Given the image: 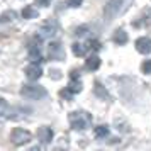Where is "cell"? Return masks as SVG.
Returning a JSON list of instances; mask_svg holds the SVG:
<instances>
[{
  "label": "cell",
  "instance_id": "18",
  "mask_svg": "<svg viewBox=\"0 0 151 151\" xmlns=\"http://www.w3.org/2000/svg\"><path fill=\"white\" fill-rule=\"evenodd\" d=\"M60 95H61L63 99H66V100H70V99L73 97V92H70V88H65V90H61V92H60Z\"/></svg>",
  "mask_w": 151,
  "mask_h": 151
},
{
  "label": "cell",
  "instance_id": "6",
  "mask_svg": "<svg viewBox=\"0 0 151 151\" xmlns=\"http://www.w3.org/2000/svg\"><path fill=\"white\" fill-rule=\"evenodd\" d=\"M24 71H26V76H27L29 80H37V78H41V75H42L41 66H39V65H36V63H31Z\"/></svg>",
  "mask_w": 151,
  "mask_h": 151
},
{
  "label": "cell",
  "instance_id": "3",
  "mask_svg": "<svg viewBox=\"0 0 151 151\" xmlns=\"http://www.w3.org/2000/svg\"><path fill=\"white\" fill-rule=\"evenodd\" d=\"M10 141H12L14 146H21L24 143H29L31 141V132L26 129H22V127H15L10 132Z\"/></svg>",
  "mask_w": 151,
  "mask_h": 151
},
{
  "label": "cell",
  "instance_id": "12",
  "mask_svg": "<svg viewBox=\"0 0 151 151\" xmlns=\"http://www.w3.org/2000/svg\"><path fill=\"white\" fill-rule=\"evenodd\" d=\"M22 17H24V19H34V17H37V10H36L34 7L27 5V7L22 9Z\"/></svg>",
  "mask_w": 151,
  "mask_h": 151
},
{
  "label": "cell",
  "instance_id": "2",
  "mask_svg": "<svg viewBox=\"0 0 151 151\" xmlns=\"http://www.w3.org/2000/svg\"><path fill=\"white\" fill-rule=\"evenodd\" d=\"M70 124H71V127L76 131H83L87 129V126H88V121H90V116L88 114H83V112H73V114H70Z\"/></svg>",
  "mask_w": 151,
  "mask_h": 151
},
{
  "label": "cell",
  "instance_id": "13",
  "mask_svg": "<svg viewBox=\"0 0 151 151\" xmlns=\"http://www.w3.org/2000/svg\"><path fill=\"white\" fill-rule=\"evenodd\" d=\"M93 134H95V137L102 139V137L109 136V127H107V126H95V131H93Z\"/></svg>",
  "mask_w": 151,
  "mask_h": 151
},
{
  "label": "cell",
  "instance_id": "7",
  "mask_svg": "<svg viewBox=\"0 0 151 151\" xmlns=\"http://www.w3.org/2000/svg\"><path fill=\"white\" fill-rule=\"evenodd\" d=\"M48 53H49V58H55V60H63V56H65L60 42H51L48 48Z\"/></svg>",
  "mask_w": 151,
  "mask_h": 151
},
{
  "label": "cell",
  "instance_id": "20",
  "mask_svg": "<svg viewBox=\"0 0 151 151\" xmlns=\"http://www.w3.org/2000/svg\"><path fill=\"white\" fill-rule=\"evenodd\" d=\"M87 31H88V27L87 26H82V27H76L75 34L76 36H82V34H87Z\"/></svg>",
  "mask_w": 151,
  "mask_h": 151
},
{
  "label": "cell",
  "instance_id": "21",
  "mask_svg": "<svg viewBox=\"0 0 151 151\" xmlns=\"http://www.w3.org/2000/svg\"><path fill=\"white\" fill-rule=\"evenodd\" d=\"M36 4L37 5H42V7H48L49 4H51V0H36Z\"/></svg>",
  "mask_w": 151,
  "mask_h": 151
},
{
  "label": "cell",
  "instance_id": "1",
  "mask_svg": "<svg viewBox=\"0 0 151 151\" xmlns=\"http://www.w3.org/2000/svg\"><path fill=\"white\" fill-rule=\"evenodd\" d=\"M21 95L26 97V99L39 100V99H44L48 95V92H46V88H42L39 85H24L21 88Z\"/></svg>",
  "mask_w": 151,
  "mask_h": 151
},
{
  "label": "cell",
  "instance_id": "15",
  "mask_svg": "<svg viewBox=\"0 0 151 151\" xmlns=\"http://www.w3.org/2000/svg\"><path fill=\"white\" fill-rule=\"evenodd\" d=\"M70 92H73V93H78V92H82V82H78V80H71V83L68 85Z\"/></svg>",
  "mask_w": 151,
  "mask_h": 151
},
{
  "label": "cell",
  "instance_id": "22",
  "mask_svg": "<svg viewBox=\"0 0 151 151\" xmlns=\"http://www.w3.org/2000/svg\"><path fill=\"white\" fill-rule=\"evenodd\" d=\"M2 104H4V100H2V97H0V105H2Z\"/></svg>",
  "mask_w": 151,
  "mask_h": 151
},
{
  "label": "cell",
  "instance_id": "17",
  "mask_svg": "<svg viewBox=\"0 0 151 151\" xmlns=\"http://www.w3.org/2000/svg\"><path fill=\"white\" fill-rule=\"evenodd\" d=\"M141 71H143V73H151V60H146V61L141 65Z\"/></svg>",
  "mask_w": 151,
  "mask_h": 151
},
{
  "label": "cell",
  "instance_id": "5",
  "mask_svg": "<svg viewBox=\"0 0 151 151\" xmlns=\"http://www.w3.org/2000/svg\"><path fill=\"white\" fill-rule=\"evenodd\" d=\"M136 49L141 53V55H148V53H151V39L150 37H139V39H136Z\"/></svg>",
  "mask_w": 151,
  "mask_h": 151
},
{
  "label": "cell",
  "instance_id": "9",
  "mask_svg": "<svg viewBox=\"0 0 151 151\" xmlns=\"http://www.w3.org/2000/svg\"><path fill=\"white\" fill-rule=\"evenodd\" d=\"M29 60H31V63H36V65H39L42 61L41 49L37 48V46H31L29 48Z\"/></svg>",
  "mask_w": 151,
  "mask_h": 151
},
{
  "label": "cell",
  "instance_id": "4",
  "mask_svg": "<svg viewBox=\"0 0 151 151\" xmlns=\"http://www.w3.org/2000/svg\"><path fill=\"white\" fill-rule=\"evenodd\" d=\"M122 4H124V0H109L107 5H105V9H104V15H105L107 19H114V17L121 12Z\"/></svg>",
  "mask_w": 151,
  "mask_h": 151
},
{
  "label": "cell",
  "instance_id": "8",
  "mask_svg": "<svg viewBox=\"0 0 151 151\" xmlns=\"http://www.w3.org/2000/svg\"><path fill=\"white\" fill-rule=\"evenodd\" d=\"M37 136H39V141L44 144L51 143V139H53V129L51 127H48V126H42V127H39V131H37Z\"/></svg>",
  "mask_w": 151,
  "mask_h": 151
},
{
  "label": "cell",
  "instance_id": "11",
  "mask_svg": "<svg viewBox=\"0 0 151 151\" xmlns=\"http://www.w3.org/2000/svg\"><path fill=\"white\" fill-rule=\"evenodd\" d=\"M127 34H126V31H122V29H117L116 34H114V41L117 42V44H126L127 42Z\"/></svg>",
  "mask_w": 151,
  "mask_h": 151
},
{
  "label": "cell",
  "instance_id": "19",
  "mask_svg": "<svg viewBox=\"0 0 151 151\" xmlns=\"http://www.w3.org/2000/svg\"><path fill=\"white\" fill-rule=\"evenodd\" d=\"M66 4H68L70 7H80V5L83 4V0H68Z\"/></svg>",
  "mask_w": 151,
  "mask_h": 151
},
{
  "label": "cell",
  "instance_id": "10",
  "mask_svg": "<svg viewBox=\"0 0 151 151\" xmlns=\"http://www.w3.org/2000/svg\"><path fill=\"white\" fill-rule=\"evenodd\" d=\"M99 66H100V58H97V56H90V58H87V63H85V68L87 70L95 71Z\"/></svg>",
  "mask_w": 151,
  "mask_h": 151
},
{
  "label": "cell",
  "instance_id": "14",
  "mask_svg": "<svg viewBox=\"0 0 151 151\" xmlns=\"http://www.w3.org/2000/svg\"><path fill=\"white\" fill-rule=\"evenodd\" d=\"M87 51H88V46H83V44H80V42H75L73 44V53H75L76 56H85L87 55Z\"/></svg>",
  "mask_w": 151,
  "mask_h": 151
},
{
  "label": "cell",
  "instance_id": "16",
  "mask_svg": "<svg viewBox=\"0 0 151 151\" xmlns=\"http://www.w3.org/2000/svg\"><path fill=\"white\" fill-rule=\"evenodd\" d=\"M87 46H88V49H93V51H99V49H100V42L97 41V39H90V41L87 42Z\"/></svg>",
  "mask_w": 151,
  "mask_h": 151
}]
</instances>
